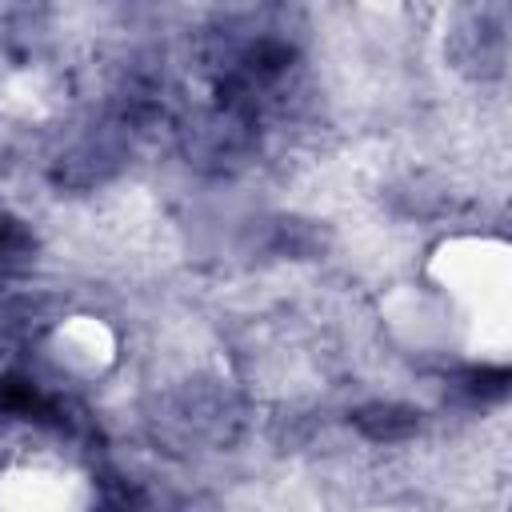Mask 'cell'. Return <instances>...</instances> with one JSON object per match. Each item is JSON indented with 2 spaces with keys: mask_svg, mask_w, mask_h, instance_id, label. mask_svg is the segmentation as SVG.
<instances>
[{
  "mask_svg": "<svg viewBox=\"0 0 512 512\" xmlns=\"http://www.w3.org/2000/svg\"><path fill=\"white\" fill-rule=\"evenodd\" d=\"M48 356L56 360L60 372L92 380L116 360V332L100 316H68L52 328L48 336Z\"/></svg>",
  "mask_w": 512,
  "mask_h": 512,
  "instance_id": "obj_1",
  "label": "cell"
}]
</instances>
